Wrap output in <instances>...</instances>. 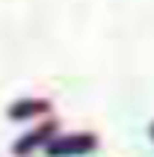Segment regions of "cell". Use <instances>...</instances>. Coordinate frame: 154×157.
I'll return each mask as SVG.
<instances>
[{"label": "cell", "mask_w": 154, "mask_h": 157, "mask_svg": "<svg viewBox=\"0 0 154 157\" xmlns=\"http://www.w3.org/2000/svg\"><path fill=\"white\" fill-rule=\"evenodd\" d=\"M36 110H44V104H27V107H12L9 110V116H30V113H36Z\"/></svg>", "instance_id": "obj_1"}]
</instances>
